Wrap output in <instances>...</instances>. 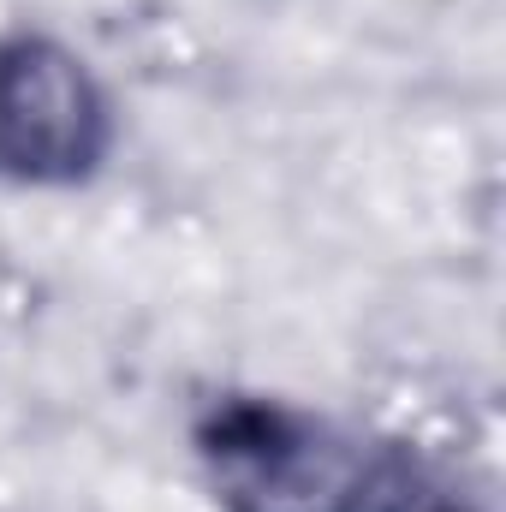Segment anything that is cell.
<instances>
[{
	"mask_svg": "<svg viewBox=\"0 0 506 512\" xmlns=\"http://www.w3.org/2000/svg\"><path fill=\"white\" fill-rule=\"evenodd\" d=\"M227 512H364V453L274 399H221L197 429Z\"/></svg>",
	"mask_w": 506,
	"mask_h": 512,
	"instance_id": "obj_1",
	"label": "cell"
},
{
	"mask_svg": "<svg viewBox=\"0 0 506 512\" xmlns=\"http://www.w3.org/2000/svg\"><path fill=\"white\" fill-rule=\"evenodd\" d=\"M108 149V102L96 78L42 36L0 42V179L66 185Z\"/></svg>",
	"mask_w": 506,
	"mask_h": 512,
	"instance_id": "obj_2",
	"label": "cell"
},
{
	"mask_svg": "<svg viewBox=\"0 0 506 512\" xmlns=\"http://www.w3.org/2000/svg\"><path fill=\"white\" fill-rule=\"evenodd\" d=\"M399 512H465V507H453V501H435V495H405V501H399Z\"/></svg>",
	"mask_w": 506,
	"mask_h": 512,
	"instance_id": "obj_3",
	"label": "cell"
}]
</instances>
